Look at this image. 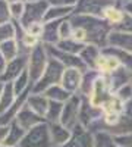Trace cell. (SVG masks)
Here are the masks:
<instances>
[{"label":"cell","mask_w":132,"mask_h":147,"mask_svg":"<svg viewBox=\"0 0 132 147\" xmlns=\"http://www.w3.org/2000/svg\"><path fill=\"white\" fill-rule=\"evenodd\" d=\"M68 19L72 27H79L87 32V44H94L98 49H104L107 46V37L113 30L107 21L97 16L78 13H72Z\"/></svg>","instance_id":"1"},{"label":"cell","mask_w":132,"mask_h":147,"mask_svg":"<svg viewBox=\"0 0 132 147\" xmlns=\"http://www.w3.org/2000/svg\"><path fill=\"white\" fill-rule=\"evenodd\" d=\"M63 71H65V66L59 62V60L49 57V63L46 66L44 74L37 82L32 84V93H44L49 87H52V85L60 84Z\"/></svg>","instance_id":"2"},{"label":"cell","mask_w":132,"mask_h":147,"mask_svg":"<svg viewBox=\"0 0 132 147\" xmlns=\"http://www.w3.org/2000/svg\"><path fill=\"white\" fill-rule=\"evenodd\" d=\"M49 63V55L46 52V47L43 43H40L37 47H34L29 56H28V75H29V80L32 84H35L41 75L46 71V66Z\"/></svg>","instance_id":"3"},{"label":"cell","mask_w":132,"mask_h":147,"mask_svg":"<svg viewBox=\"0 0 132 147\" xmlns=\"http://www.w3.org/2000/svg\"><path fill=\"white\" fill-rule=\"evenodd\" d=\"M19 147H53L49 124L43 122V124L27 131L22 141L19 143Z\"/></svg>","instance_id":"4"},{"label":"cell","mask_w":132,"mask_h":147,"mask_svg":"<svg viewBox=\"0 0 132 147\" xmlns=\"http://www.w3.org/2000/svg\"><path fill=\"white\" fill-rule=\"evenodd\" d=\"M82 103V96L72 94L69 99L63 103V110H62V116H60V124L68 128V129H74L79 124V109Z\"/></svg>","instance_id":"5"},{"label":"cell","mask_w":132,"mask_h":147,"mask_svg":"<svg viewBox=\"0 0 132 147\" xmlns=\"http://www.w3.org/2000/svg\"><path fill=\"white\" fill-rule=\"evenodd\" d=\"M50 7L47 0H38V2H32V3H25V10L21 18V25L23 28H28L32 24H40L44 22V16L47 9Z\"/></svg>","instance_id":"6"},{"label":"cell","mask_w":132,"mask_h":147,"mask_svg":"<svg viewBox=\"0 0 132 147\" xmlns=\"http://www.w3.org/2000/svg\"><path fill=\"white\" fill-rule=\"evenodd\" d=\"M113 5L117 6L119 2H117V0H78L74 13H78V15H91V16L101 18L103 10L107 6H113Z\"/></svg>","instance_id":"7"},{"label":"cell","mask_w":132,"mask_h":147,"mask_svg":"<svg viewBox=\"0 0 132 147\" xmlns=\"http://www.w3.org/2000/svg\"><path fill=\"white\" fill-rule=\"evenodd\" d=\"M28 56H29V55H19V56L15 57L13 60L7 62L6 69H5V72H3L2 78H0V81H2L3 84H6V82H13L23 71H27V68H28Z\"/></svg>","instance_id":"8"},{"label":"cell","mask_w":132,"mask_h":147,"mask_svg":"<svg viewBox=\"0 0 132 147\" xmlns=\"http://www.w3.org/2000/svg\"><path fill=\"white\" fill-rule=\"evenodd\" d=\"M103 116V110L100 107L92 106L87 97H82V103L79 109V125L84 128H88L94 121H97Z\"/></svg>","instance_id":"9"},{"label":"cell","mask_w":132,"mask_h":147,"mask_svg":"<svg viewBox=\"0 0 132 147\" xmlns=\"http://www.w3.org/2000/svg\"><path fill=\"white\" fill-rule=\"evenodd\" d=\"M60 147H92V134L78 124L72 129L70 138Z\"/></svg>","instance_id":"10"},{"label":"cell","mask_w":132,"mask_h":147,"mask_svg":"<svg viewBox=\"0 0 132 147\" xmlns=\"http://www.w3.org/2000/svg\"><path fill=\"white\" fill-rule=\"evenodd\" d=\"M15 122H16V124H18L22 129L29 131L31 128H34V127H37V125L43 124V122H46V119L41 118V116H38L37 113H34L32 110L25 105V106H23V107L19 110V113L16 115Z\"/></svg>","instance_id":"11"},{"label":"cell","mask_w":132,"mask_h":147,"mask_svg":"<svg viewBox=\"0 0 132 147\" xmlns=\"http://www.w3.org/2000/svg\"><path fill=\"white\" fill-rule=\"evenodd\" d=\"M82 74L79 69L75 68H65L63 75L60 80V85L70 94H76L81 85V80H82Z\"/></svg>","instance_id":"12"},{"label":"cell","mask_w":132,"mask_h":147,"mask_svg":"<svg viewBox=\"0 0 132 147\" xmlns=\"http://www.w3.org/2000/svg\"><path fill=\"white\" fill-rule=\"evenodd\" d=\"M107 46L110 47H116L121 50L129 52L132 53V34H126V32H119V31H113L107 37Z\"/></svg>","instance_id":"13"},{"label":"cell","mask_w":132,"mask_h":147,"mask_svg":"<svg viewBox=\"0 0 132 147\" xmlns=\"http://www.w3.org/2000/svg\"><path fill=\"white\" fill-rule=\"evenodd\" d=\"M49 103H50V100L47 99L43 93H31L28 100H27V106L34 113H37L41 118L46 116L47 109H49Z\"/></svg>","instance_id":"14"},{"label":"cell","mask_w":132,"mask_h":147,"mask_svg":"<svg viewBox=\"0 0 132 147\" xmlns=\"http://www.w3.org/2000/svg\"><path fill=\"white\" fill-rule=\"evenodd\" d=\"M63 21V19H62ZM62 21H52V22H44L43 27V34L40 41L43 44H50V46H56L60 38H59V25Z\"/></svg>","instance_id":"15"},{"label":"cell","mask_w":132,"mask_h":147,"mask_svg":"<svg viewBox=\"0 0 132 147\" xmlns=\"http://www.w3.org/2000/svg\"><path fill=\"white\" fill-rule=\"evenodd\" d=\"M110 132L113 136H119V134H128L132 132V99L125 103V112L122 113L121 122L119 125L112 128Z\"/></svg>","instance_id":"16"},{"label":"cell","mask_w":132,"mask_h":147,"mask_svg":"<svg viewBox=\"0 0 132 147\" xmlns=\"http://www.w3.org/2000/svg\"><path fill=\"white\" fill-rule=\"evenodd\" d=\"M101 53L113 56L115 59H117V62L121 63L122 68H125L128 72H132V53L121 50V49H116V47H110V46H106L104 49H101Z\"/></svg>","instance_id":"17"},{"label":"cell","mask_w":132,"mask_h":147,"mask_svg":"<svg viewBox=\"0 0 132 147\" xmlns=\"http://www.w3.org/2000/svg\"><path fill=\"white\" fill-rule=\"evenodd\" d=\"M49 129H50V138L53 143V147H60L63 146L69 138L72 131L65 128L60 122H56V124H49Z\"/></svg>","instance_id":"18"},{"label":"cell","mask_w":132,"mask_h":147,"mask_svg":"<svg viewBox=\"0 0 132 147\" xmlns=\"http://www.w3.org/2000/svg\"><path fill=\"white\" fill-rule=\"evenodd\" d=\"M119 68H121V63L117 62V59H115L113 56H109V55H103V53L98 56L97 62H95V66H94V69L100 75H109V74L115 72Z\"/></svg>","instance_id":"19"},{"label":"cell","mask_w":132,"mask_h":147,"mask_svg":"<svg viewBox=\"0 0 132 147\" xmlns=\"http://www.w3.org/2000/svg\"><path fill=\"white\" fill-rule=\"evenodd\" d=\"M100 77V74L95 71V69H88L82 74V80H81V85H79V90H78V94L82 96V97H90L91 91H92V87L97 78Z\"/></svg>","instance_id":"20"},{"label":"cell","mask_w":132,"mask_h":147,"mask_svg":"<svg viewBox=\"0 0 132 147\" xmlns=\"http://www.w3.org/2000/svg\"><path fill=\"white\" fill-rule=\"evenodd\" d=\"M100 55H101V49H98L94 44H85V47H84L82 52L79 53V57L82 59V62L87 65L88 69H94L95 62H97Z\"/></svg>","instance_id":"21"},{"label":"cell","mask_w":132,"mask_h":147,"mask_svg":"<svg viewBox=\"0 0 132 147\" xmlns=\"http://www.w3.org/2000/svg\"><path fill=\"white\" fill-rule=\"evenodd\" d=\"M75 12V7H59V6H50L46 12L44 22H52V21H62L69 18Z\"/></svg>","instance_id":"22"},{"label":"cell","mask_w":132,"mask_h":147,"mask_svg":"<svg viewBox=\"0 0 132 147\" xmlns=\"http://www.w3.org/2000/svg\"><path fill=\"white\" fill-rule=\"evenodd\" d=\"M25 129H22L16 122H10L9 124V132H7V138L5 141V146L9 147H19V143L22 141L23 136H25Z\"/></svg>","instance_id":"23"},{"label":"cell","mask_w":132,"mask_h":147,"mask_svg":"<svg viewBox=\"0 0 132 147\" xmlns=\"http://www.w3.org/2000/svg\"><path fill=\"white\" fill-rule=\"evenodd\" d=\"M15 99H16V94L13 90V85H12V82H6L2 91V96H0V115L5 113L13 105Z\"/></svg>","instance_id":"24"},{"label":"cell","mask_w":132,"mask_h":147,"mask_svg":"<svg viewBox=\"0 0 132 147\" xmlns=\"http://www.w3.org/2000/svg\"><path fill=\"white\" fill-rule=\"evenodd\" d=\"M43 94H44L50 102H59V103H65L69 97L72 96L70 93H68V91L62 87L60 84L52 85V87H49Z\"/></svg>","instance_id":"25"},{"label":"cell","mask_w":132,"mask_h":147,"mask_svg":"<svg viewBox=\"0 0 132 147\" xmlns=\"http://www.w3.org/2000/svg\"><path fill=\"white\" fill-rule=\"evenodd\" d=\"M92 147H117L110 131H97L92 134Z\"/></svg>","instance_id":"26"},{"label":"cell","mask_w":132,"mask_h":147,"mask_svg":"<svg viewBox=\"0 0 132 147\" xmlns=\"http://www.w3.org/2000/svg\"><path fill=\"white\" fill-rule=\"evenodd\" d=\"M123 16H125V12H123V9H121V7H117V6H107L104 10H103V15H101V18L104 19V21H107L112 25V28L115 27V25H117L119 22H122V19H123Z\"/></svg>","instance_id":"27"},{"label":"cell","mask_w":132,"mask_h":147,"mask_svg":"<svg viewBox=\"0 0 132 147\" xmlns=\"http://www.w3.org/2000/svg\"><path fill=\"white\" fill-rule=\"evenodd\" d=\"M0 53H2V56L5 57L6 62H10V60H13L15 57H18L21 53H19V46L15 41V38L0 44Z\"/></svg>","instance_id":"28"},{"label":"cell","mask_w":132,"mask_h":147,"mask_svg":"<svg viewBox=\"0 0 132 147\" xmlns=\"http://www.w3.org/2000/svg\"><path fill=\"white\" fill-rule=\"evenodd\" d=\"M56 47L59 49V50L65 52V53L79 56V53L82 52V49L85 47V44H81V43L75 41L74 38H68V40H60L56 44Z\"/></svg>","instance_id":"29"},{"label":"cell","mask_w":132,"mask_h":147,"mask_svg":"<svg viewBox=\"0 0 132 147\" xmlns=\"http://www.w3.org/2000/svg\"><path fill=\"white\" fill-rule=\"evenodd\" d=\"M62 110H63V103L59 102H50L49 103V109H47V113L44 116L47 124H56V122L60 121L62 116Z\"/></svg>","instance_id":"30"},{"label":"cell","mask_w":132,"mask_h":147,"mask_svg":"<svg viewBox=\"0 0 132 147\" xmlns=\"http://www.w3.org/2000/svg\"><path fill=\"white\" fill-rule=\"evenodd\" d=\"M12 85H13V90H15V94L19 96L22 94L25 90H28L29 87H32V82L29 80V75H28V71H23L21 75L12 82Z\"/></svg>","instance_id":"31"},{"label":"cell","mask_w":132,"mask_h":147,"mask_svg":"<svg viewBox=\"0 0 132 147\" xmlns=\"http://www.w3.org/2000/svg\"><path fill=\"white\" fill-rule=\"evenodd\" d=\"M15 38V28H13V24L7 22V24H0V44L9 41V40H13Z\"/></svg>","instance_id":"32"},{"label":"cell","mask_w":132,"mask_h":147,"mask_svg":"<svg viewBox=\"0 0 132 147\" xmlns=\"http://www.w3.org/2000/svg\"><path fill=\"white\" fill-rule=\"evenodd\" d=\"M10 6V15H12V21H21L22 15H23V10H25V3L23 2H13V3H9Z\"/></svg>","instance_id":"33"},{"label":"cell","mask_w":132,"mask_h":147,"mask_svg":"<svg viewBox=\"0 0 132 147\" xmlns=\"http://www.w3.org/2000/svg\"><path fill=\"white\" fill-rule=\"evenodd\" d=\"M59 38L60 40H68V38H72V25L69 19H63L59 25Z\"/></svg>","instance_id":"34"},{"label":"cell","mask_w":132,"mask_h":147,"mask_svg":"<svg viewBox=\"0 0 132 147\" xmlns=\"http://www.w3.org/2000/svg\"><path fill=\"white\" fill-rule=\"evenodd\" d=\"M113 31H119V32H126V34H132V18L128 16L125 13L122 22H119L117 25L113 27Z\"/></svg>","instance_id":"35"},{"label":"cell","mask_w":132,"mask_h":147,"mask_svg":"<svg viewBox=\"0 0 132 147\" xmlns=\"http://www.w3.org/2000/svg\"><path fill=\"white\" fill-rule=\"evenodd\" d=\"M7 22H12L10 6L6 0H0V24H7Z\"/></svg>","instance_id":"36"},{"label":"cell","mask_w":132,"mask_h":147,"mask_svg":"<svg viewBox=\"0 0 132 147\" xmlns=\"http://www.w3.org/2000/svg\"><path fill=\"white\" fill-rule=\"evenodd\" d=\"M119 99H121L123 103H126V102H129L131 99H132V85H131V82H128V84H125L123 87H121L116 93H115Z\"/></svg>","instance_id":"37"},{"label":"cell","mask_w":132,"mask_h":147,"mask_svg":"<svg viewBox=\"0 0 132 147\" xmlns=\"http://www.w3.org/2000/svg\"><path fill=\"white\" fill-rule=\"evenodd\" d=\"M115 141L117 147H132V132L115 136Z\"/></svg>","instance_id":"38"},{"label":"cell","mask_w":132,"mask_h":147,"mask_svg":"<svg viewBox=\"0 0 132 147\" xmlns=\"http://www.w3.org/2000/svg\"><path fill=\"white\" fill-rule=\"evenodd\" d=\"M50 6H59V7H75L78 0H47Z\"/></svg>","instance_id":"39"},{"label":"cell","mask_w":132,"mask_h":147,"mask_svg":"<svg viewBox=\"0 0 132 147\" xmlns=\"http://www.w3.org/2000/svg\"><path fill=\"white\" fill-rule=\"evenodd\" d=\"M43 27H44V22H40V24H32L29 25L25 31L34 37H37V38H41V34H43Z\"/></svg>","instance_id":"40"},{"label":"cell","mask_w":132,"mask_h":147,"mask_svg":"<svg viewBox=\"0 0 132 147\" xmlns=\"http://www.w3.org/2000/svg\"><path fill=\"white\" fill-rule=\"evenodd\" d=\"M9 132V125H0V144H5Z\"/></svg>","instance_id":"41"},{"label":"cell","mask_w":132,"mask_h":147,"mask_svg":"<svg viewBox=\"0 0 132 147\" xmlns=\"http://www.w3.org/2000/svg\"><path fill=\"white\" fill-rule=\"evenodd\" d=\"M6 65H7V62L5 60V57L2 56V53H0V78H2L3 72H5V69H6Z\"/></svg>","instance_id":"42"},{"label":"cell","mask_w":132,"mask_h":147,"mask_svg":"<svg viewBox=\"0 0 132 147\" xmlns=\"http://www.w3.org/2000/svg\"><path fill=\"white\" fill-rule=\"evenodd\" d=\"M123 12H125L128 16L132 18V2H128V3L123 5Z\"/></svg>","instance_id":"43"},{"label":"cell","mask_w":132,"mask_h":147,"mask_svg":"<svg viewBox=\"0 0 132 147\" xmlns=\"http://www.w3.org/2000/svg\"><path fill=\"white\" fill-rule=\"evenodd\" d=\"M23 3H32V2H38V0H21Z\"/></svg>","instance_id":"44"},{"label":"cell","mask_w":132,"mask_h":147,"mask_svg":"<svg viewBox=\"0 0 132 147\" xmlns=\"http://www.w3.org/2000/svg\"><path fill=\"white\" fill-rule=\"evenodd\" d=\"M3 87H5V84L0 81V96H2V91H3Z\"/></svg>","instance_id":"45"},{"label":"cell","mask_w":132,"mask_h":147,"mask_svg":"<svg viewBox=\"0 0 132 147\" xmlns=\"http://www.w3.org/2000/svg\"><path fill=\"white\" fill-rule=\"evenodd\" d=\"M7 3H13V2H19V0H6Z\"/></svg>","instance_id":"46"},{"label":"cell","mask_w":132,"mask_h":147,"mask_svg":"<svg viewBox=\"0 0 132 147\" xmlns=\"http://www.w3.org/2000/svg\"><path fill=\"white\" fill-rule=\"evenodd\" d=\"M129 82H131V85H132V72H131V78H129Z\"/></svg>","instance_id":"47"},{"label":"cell","mask_w":132,"mask_h":147,"mask_svg":"<svg viewBox=\"0 0 132 147\" xmlns=\"http://www.w3.org/2000/svg\"><path fill=\"white\" fill-rule=\"evenodd\" d=\"M0 147H9V146H5V144H0Z\"/></svg>","instance_id":"48"}]
</instances>
